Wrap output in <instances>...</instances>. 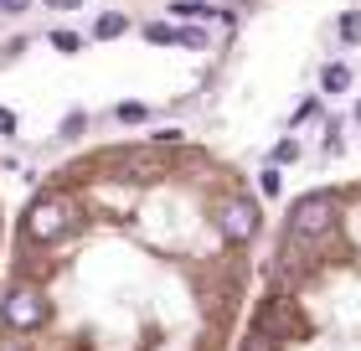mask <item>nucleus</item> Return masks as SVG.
Returning a JSON list of instances; mask_svg holds the SVG:
<instances>
[{
  "mask_svg": "<svg viewBox=\"0 0 361 351\" xmlns=\"http://www.w3.org/2000/svg\"><path fill=\"white\" fill-rule=\"evenodd\" d=\"M341 222H346V202H341V191L320 186V191H305L300 202L289 207L284 238H294V243H320V238H331Z\"/></svg>",
  "mask_w": 361,
  "mask_h": 351,
  "instance_id": "nucleus-1",
  "label": "nucleus"
},
{
  "mask_svg": "<svg viewBox=\"0 0 361 351\" xmlns=\"http://www.w3.org/2000/svg\"><path fill=\"white\" fill-rule=\"evenodd\" d=\"M238 351H284V346H279L264 326H248V336H243V346H238Z\"/></svg>",
  "mask_w": 361,
  "mask_h": 351,
  "instance_id": "nucleus-2",
  "label": "nucleus"
},
{
  "mask_svg": "<svg viewBox=\"0 0 361 351\" xmlns=\"http://www.w3.org/2000/svg\"><path fill=\"white\" fill-rule=\"evenodd\" d=\"M351 88V73L341 68V62H331V68H325V93H346Z\"/></svg>",
  "mask_w": 361,
  "mask_h": 351,
  "instance_id": "nucleus-3",
  "label": "nucleus"
},
{
  "mask_svg": "<svg viewBox=\"0 0 361 351\" xmlns=\"http://www.w3.org/2000/svg\"><path fill=\"white\" fill-rule=\"evenodd\" d=\"M217 6H207V0H171V16H196V21H202V16H212Z\"/></svg>",
  "mask_w": 361,
  "mask_h": 351,
  "instance_id": "nucleus-4",
  "label": "nucleus"
},
{
  "mask_svg": "<svg viewBox=\"0 0 361 351\" xmlns=\"http://www.w3.org/2000/svg\"><path fill=\"white\" fill-rule=\"evenodd\" d=\"M341 37H346V42H361V11H351L346 21H341Z\"/></svg>",
  "mask_w": 361,
  "mask_h": 351,
  "instance_id": "nucleus-5",
  "label": "nucleus"
},
{
  "mask_svg": "<svg viewBox=\"0 0 361 351\" xmlns=\"http://www.w3.org/2000/svg\"><path fill=\"white\" fill-rule=\"evenodd\" d=\"M124 31V16H104V21H98V37H119Z\"/></svg>",
  "mask_w": 361,
  "mask_h": 351,
  "instance_id": "nucleus-6",
  "label": "nucleus"
},
{
  "mask_svg": "<svg viewBox=\"0 0 361 351\" xmlns=\"http://www.w3.org/2000/svg\"><path fill=\"white\" fill-rule=\"evenodd\" d=\"M145 37L150 42H176V26H145Z\"/></svg>",
  "mask_w": 361,
  "mask_h": 351,
  "instance_id": "nucleus-7",
  "label": "nucleus"
},
{
  "mask_svg": "<svg viewBox=\"0 0 361 351\" xmlns=\"http://www.w3.org/2000/svg\"><path fill=\"white\" fill-rule=\"evenodd\" d=\"M258 186H264V196H279V171H264V181H258Z\"/></svg>",
  "mask_w": 361,
  "mask_h": 351,
  "instance_id": "nucleus-8",
  "label": "nucleus"
},
{
  "mask_svg": "<svg viewBox=\"0 0 361 351\" xmlns=\"http://www.w3.org/2000/svg\"><path fill=\"white\" fill-rule=\"evenodd\" d=\"M0 254H6V207H0Z\"/></svg>",
  "mask_w": 361,
  "mask_h": 351,
  "instance_id": "nucleus-9",
  "label": "nucleus"
},
{
  "mask_svg": "<svg viewBox=\"0 0 361 351\" xmlns=\"http://www.w3.org/2000/svg\"><path fill=\"white\" fill-rule=\"evenodd\" d=\"M356 129H361V98H356Z\"/></svg>",
  "mask_w": 361,
  "mask_h": 351,
  "instance_id": "nucleus-10",
  "label": "nucleus"
}]
</instances>
